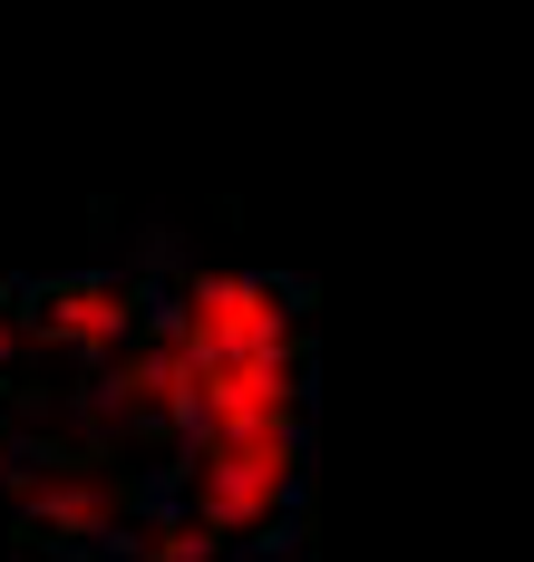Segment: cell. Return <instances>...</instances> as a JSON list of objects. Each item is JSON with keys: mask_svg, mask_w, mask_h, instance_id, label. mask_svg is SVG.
<instances>
[{"mask_svg": "<svg viewBox=\"0 0 534 562\" xmlns=\"http://www.w3.org/2000/svg\"><path fill=\"white\" fill-rule=\"evenodd\" d=\"M0 524L20 533V553H49V562H136L156 505L136 475H118L78 437L0 407Z\"/></svg>", "mask_w": 534, "mask_h": 562, "instance_id": "6da1fadb", "label": "cell"}]
</instances>
